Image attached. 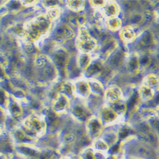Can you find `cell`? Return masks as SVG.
Returning <instances> with one entry per match:
<instances>
[{
  "instance_id": "obj_38",
  "label": "cell",
  "mask_w": 159,
  "mask_h": 159,
  "mask_svg": "<svg viewBox=\"0 0 159 159\" xmlns=\"http://www.w3.org/2000/svg\"><path fill=\"white\" fill-rule=\"evenodd\" d=\"M2 132V125H1V124H0V134H1Z\"/></svg>"
},
{
  "instance_id": "obj_21",
  "label": "cell",
  "mask_w": 159,
  "mask_h": 159,
  "mask_svg": "<svg viewBox=\"0 0 159 159\" xmlns=\"http://www.w3.org/2000/svg\"><path fill=\"white\" fill-rule=\"evenodd\" d=\"M119 37L123 42L125 43H130L136 40L137 34L132 26L127 25L122 27V28L119 31Z\"/></svg>"
},
{
  "instance_id": "obj_2",
  "label": "cell",
  "mask_w": 159,
  "mask_h": 159,
  "mask_svg": "<svg viewBox=\"0 0 159 159\" xmlns=\"http://www.w3.org/2000/svg\"><path fill=\"white\" fill-rule=\"evenodd\" d=\"M33 66L34 76L38 86H48L56 83L59 78V73L49 56L36 54Z\"/></svg>"
},
{
  "instance_id": "obj_30",
  "label": "cell",
  "mask_w": 159,
  "mask_h": 159,
  "mask_svg": "<svg viewBox=\"0 0 159 159\" xmlns=\"http://www.w3.org/2000/svg\"><path fill=\"white\" fill-rule=\"evenodd\" d=\"M10 94L4 88L0 86V108L7 111L10 101Z\"/></svg>"
},
{
  "instance_id": "obj_28",
  "label": "cell",
  "mask_w": 159,
  "mask_h": 159,
  "mask_svg": "<svg viewBox=\"0 0 159 159\" xmlns=\"http://www.w3.org/2000/svg\"><path fill=\"white\" fill-rule=\"evenodd\" d=\"M62 10L59 6L45 8V15L52 22L59 19Z\"/></svg>"
},
{
  "instance_id": "obj_13",
  "label": "cell",
  "mask_w": 159,
  "mask_h": 159,
  "mask_svg": "<svg viewBox=\"0 0 159 159\" xmlns=\"http://www.w3.org/2000/svg\"><path fill=\"white\" fill-rule=\"evenodd\" d=\"M15 149L18 154L28 159H38L41 150L32 144H16Z\"/></svg>"
},
{
  "instance_id": "obj_36",
  "label": "cell",
  "mask_w": 159,
  "mask_h": 159,
  "mask_svg": "<svg viewBox=\"0 0 159 159\" xmlns=\"http://www.w3.org/2000/svg\"><path fill=\"white\" fill-rule=\"evenodd\" d=\"M8 78V76L6 72V68L0 64V82L5 81Z\"/></svg>"
},
{
  "instance_id": "obj_22",
  "label": "cell",
  "mask_w": 159,
  "mask_h": 159,
  "mask_svg": "<svg viewBox=\"0 0 159 159\" xmlns=\"http://www.w3.org/2000/svg\"><path fill=\"white\" fill-rule=\"evenodd\" d=\"M93 58L94 57L92 56V54L78 52L76 59L78 68L84 73L88 68L91 62L93 60Z\"/></svg>"
},
{
  "instance_id": "obj_10",
  "label": "cell",
  "mask_w": 159,
  "mask_h": 159,
  "mask_svg": "<svg viewBox=\"0 0 159 159\" xmlns=\"http://www.w3.org/2000/svg\"><path fill=\"white\" fill-rule=\"evenodd\" d=\"M118 43L114 38H108L105 40L98 49V57L103 61H107L118 49Z\"/></svg>"
},
{
  "instance_id": "obj_39",
  "label": "cell",
  "mask_w": 159,
  "mask_h": 159,
  "mask_svg": "<svg viewBox=\"0 0 159 159\" xmlns=\"http://www.w3.org/2000/svg\"><path fill=\"white\" fill-rule=\"evenodd\" d=\"M62 159H70L68 158H62Z\"/></svg>"
},
{
  "instance_id": "obj_20",
  "label": "cell",
  "mask_w": 159,
  "mask_h": 159,
  "mask_svg": "<svg viewBox=\"0 0 159 159\" xmlns=\"http://www.w3.org/2000/svg\"><path fill=\"white\" fill-rule=\"evenodd\" d=\"M101 10L106 19L118 17L121 11L120 5L115 1H107Z\"/></svg>"
},
{
  "instance_id": "obj_32",
  "label": "cell",
  "mask_w": 159,
  "mask_h": 159,
  "mask_svg": "<svg viewBox=\"0 0 159 159\" xmlns=\"http://www.w3.org/2000/svg\"><path fill=\"white\" fill-rule=\"evenodd\" d=\"M148 34H146V35H144V36L141 38V39H140V43H141V47H143V48H147V47H148L150 45H150L151 43H152V41L153 40V38H152V37H151V36H148Z\"/></svg>"
},
{
  "instance_id": "obj_7",
  "label": "cell",
  "mask_w": 159,
  "mask_h": 159,
  "mask_svg": "<svg viewBox=\"0 0 159 159\" xmlns=\"http://www.w3.org/2000/svg\"><path fill=\"white\" fill-rule=\"evenodd\" d=\"M71 101L65 95L58 92L52 101L51 110L57 116L66 114L70 110Z\"/></svg>"
},
{
  "instance_id": "obj_19",
  "label": "cell",
  "mask_w": 159,
  "mask_h": 159,
  "mask_svg": "<svg viewBox=\"0 0 159 159\" xmlns=\"http://www.w3.org/2000/svg\"><path fill=\"white\" fill-rule=\"evenodd\" d=\"M90 94L96 98L104 99L105 89L103 84L98 79H87Z\"/></svg>"
},
{
  "instance_id": "obj_17",
  "label": "cell",
  "mask_w": 159,
  "mask_h": 159,
  "mask_svg": "<svg viewBox=\"0 0 159 159\" xmlns=\"http://www.w3.org/2000/svg\"><path fill=\"white\" fill-rule=\"evenodd\" d=\"M12 138L14 139L16 144H32L36 140L30 137L22 127H17L12 130L11 132Z\"/></svg>"
},
{
  "instance_id": "obj_5",
  "label": "cell",
  "mask_w": 159,
  "mask_h": 159,
  "mask_svg": "<svg viewBox=\"0 0 159 159\" xmlns=\"http://www.w3.org/2000/svg\"><path fill=\"white\" fill-rule=\"evenodd\" d=\"M54 63L60 77H66L70 61V54L65 48L57 46L50 52L49 56Z\"/></svg>"
},
{
  "instance_id": "obj_14",
  "label": "cell",
  "mask_w": 159,
  "mask_h": 159,
  "mask_svg": "<svg viewBox=\"0 0 159 159\" xmlns=\"http://www.w3.org/2000/svg\"><path fill=\"white\" fill-rule=\"evenodd\" d=\"M124 99V92L118 85H113L105 89L104 100L107 104H111Z\"/></svg>"
},
{
  "instance_id": "obj_16",
  "label": "cell",
  "mask_w": 159,
  "mask_h": 159,
  "mask_svg": "<svg viewBox=\"0 0 159 159\" xmlns=\"http://www.w3.org/2000/svg\"><path fill=\"white\" fill-rule=\"evenodd\" d=\"M125 67L127 71L132 75L138 73L141 68L140 56L137 52H132L125 58Z\"/></svg>"
},
{
  "instance_id": "obj_12",
  "label": "cell",
  "mask_w": 159,
  "mask_h": 159,
  "mask_svg": "<svg viewBox=\"0 0 159 159\" xmlns=\"http://www.w3.org/2000/svg\"><path fill=\"white\" fill-rule=\"evenodd\" d=\"M104 125L98 116L92 115L86 122V129L88 135L92 139H96L101 134Z\"/></svg>"
},
{
  "instance_id": "obj_18",
  "label": "cell",
  "mask_w": 159,
  "mask_h": 159,
  "mask_svg": "<svg viewBox=\"0 0 159 159\" xmlns=\"http://www.w3.org/2000/svg\"><path fill=\"white\" fill-rule=\"evenodd\" d=\"M6 112H7L9 116L13 119L18 120V119L22 117L23 115V108L21 105V102L16 100L10 95V101Z\"/></svg>"
},
{
  "instance_id": "obj_6",
  "label": "cell",
  "mask_w": 159,
  "mask_h": 159,
  "mask_svg": "<svg viewBox=\"0 0 159 159\" xmlns=\"http://www.w3.org/2000/svg\"><path fill=\"white\" fill-rule=\"evenodd\" d=\"M70 111L72 116L80 122H86L92 116L86 101L77 98L71 101Z\"/></svg>"
},
{
  "instance_id": "obj_37",
  "label": "cell",
  "mask_w": 159,
  "mask_h": 159,
  "mask_svg": "<svg viewBox=\"0 0 159 159\" xmlns=\"http://www.w3.org/2000/svg\"><path fill=\"white\" fill-rule=\"evenodd\" d=\"M0 159H7V157L3 153H0Z\"/></svg>"
},
{
  "instance_id": "obj_31",
  "label": "cell",
  "mask_w": 159,
  "mask_h": 159,
  "mask_svg": "<svg viewBox=\"0 0 159 159\" xmlns=\"http://www.w3.org/2000/svg\"><path fill=\"white\" fill-rule=\"evenodd\" d=\"M92 13V19L97 24H99L105 21V17L101 9H93Z\"/></svg>"
},
{
  "instance_id": "obj_3",
  "label": "cell",
  "mask_w": 159,
  "mask_h": 159,
  "mask_svg": "<svg viewBox=\"0 0 159 159\" xmlns=\"http://www.w3.org/2000/svg\"><path fill=\"white\" fill-rule=\"evenodd\" d=\"M22 128L30 137L37 140L46 132L47 125L45 118L42 115L33 113L24 119Z\"/></svg>"
},
{
  "instance_id": "obj_29",
  "label": "cell",
  "mask_w": 159,
  "mask_h": 159,
  "mask_svg": "<svg viewBox=\"0 0 159 159\" xmlns=\"http://www.w3.org/2000/svg\"><path fill=\"white\" fill-rule=\"evenodd\" d=\"M111 108L119 116H123L127 110V102L124 99L117 102L108 104Z\"/></svg>"
},
{
  "instance_id": "obj_35",
  "label": "cell",
  "mask_w": 159,
  "mask_h": 159,
  "mask_svg": "<svg viewBox=\"0 0 159 159\" xmlns=\"http://www.w3.org/2000/svg\"><path fill=\"white\" fill-rule=\"evenodd\" d=\"M38 1H32V0H25V1H20V3L22 6L26 7V8H30L35 6L38 3Z\"/></svg>"
},
{
  "instance_id": "obj_26",
  "label": "cell",
  "mask_w": 159,
  "mask_h": 159,
  "mask_svg": "<svg viewBox=\"0 0 159 159\" xmlns=\"http://www.w3.org/2000/svg\"><path fill=\"white\" fill-rule=\"evenodd\" d=\"M104 23L107 29L112 32L119 31L122 28V20L118 17L106 19Z\"/></svg>"
},
{
  "instance_id": "obj_9",
  "label": "cell",
  "mask_w": 159,
  "mask_h": 159,
  "mask_svg": "<svg viewBox=\"0 0 159 159\" xmlns=\"http://www.w3.org/2000/svg\"><path fill=\"white\" fill-rule=\"evenodd\" d=\"M73 82L75 98L87 101L91 96L87 79L84 77L80 78Z\"/></svg>"
},
{
  "instance_id": "obj_23",
  "label": "cell",
  "mask_w": 159,
  "mask_h": 159,
  "mask_svg": "<svg viewBox=\"0 0 159 159\" xmlns=\"http://www.w3.org/2000/svg\"><path fill=\"white\" fill-rule=\"evenodd\" d=\"M57 90L60 93L68 97L71 101L75 98L73 81L64 80L60 84Z\"/></svg>"
},
{
  "instance_id": "obj_4",
  "label": "cell",
  "mask_w": 159,
  "mask_h": 159,
  "mask_svg": "<svg viewBox=\"0 0 159 159\" xmlns=\"http://www.w3.org/2000/svg\"><path fill=\"white\" fill-rule=\"evenodd\" d=\"M75 45L79 53L92 54L99 48L97 39L92 36L85 25L78 28Z\"/></svg>"
},
{
  "instance_id": "obj_24",
  "label": "cell",
  "mask_w": 159,
  "mask_h": 159,
  "mask_svg": "<svg viewBox=\"0 0 159 159\" xmlns=\"http://www.w3.org/2000/svg\"><path fill=\"white\" fill-rule=\"evenodd\" d=\"M138 96L140 100L147 102L152 100L155 97V92L149 87L142 84L138 89Z\"/></svg>"
},
{
  "instance_id": "obj_15",
  "label": "cell",
  "mask_w": 159,
  "mask_h": 159,
  "mask_svg": "<svg viewBox=\"0 0 159 159\" xmlns=\"http://www.w3.org/2000/svg\"><path fill=\"white\" fill-rule=\"evenodd\" d=\"M98 117L103 125L105 126L115 123L118 120L120 116L111 108L110 106L105 104L101 108Z\"/></svg>"
},
{
  "instance_id": "obj_34",
  "label": "cell",
  "mask_w": 159,
  "mask_h": 159,
  "mask_svg": "<svg viewBox=\"0 0 159 159\" xmlns=\"http://www.w3.org/2000/svg\"><path fill=\"white\" fill-rule=\"evenodd\" d=\"M54 152H52V150H47L43 152H41L40 155L38 159H52L54 157Z\"/></svg>"
},
{
  "instance_id": "obj_11",
  "label": "cell",
  "mask_w": 159,
  "mask_h": 159,
  "mask_svg": "<svg viewBox=\"0 0 159 159\" xmlns=\"http://www.w3.org/2000/svg\"><path fill=\"white\" fill-rule=\"evenodd\" d=\"M104 61L99 58L98 56L93 58L88 68L83 73L84 77L86 79L95 78L101 75L104 70Z\"/></svg>"
},
{
  "instance_id": "obj_33",
  "label": "cell",
  "mask_w": 159,
  "mask_h": 159,
  "mask_svg": "<svg viewBox=\"0 0 159 159\" xmlns=\"http://www.w3.org/2000/svg\"><path fill=\"white\" fill-rule=\"evenodd\" d=\"M90 5L93 9H102L105 5L107 1L106 0H101V1H89Z\"/></svg>"
},
{
  "instance_id": "obj_27",
  "label": "cell",
  "mask_w": 159,
  "mask_h": 159,
  "mask_svg": "<svg viewBox=\"0 0 159 159\" xmlns=\"http://www.w3.org/2000/svg\"><path fill=\"white\" fill-rule=\"evenodd\" d=\"M65 5L68 10L74 12H80L85 8V1H66Z\"/></svg>"
},
{
  "instance_id": "obj_25",
  "label": "cell",
  "mask_w": 159,
  "mask_h": 159,
  "mask_svg": "<svg viewBox=\"0 0 159 159\" xmlns=\"http://www.w3.org/2000/svg\"><path fill=\"white\" fill-rule=\"evenodd\" d=\"M142 84L151 88L155 92L159 91V76L155 74L151 73L146 76Z\"/></svg>"
},
{
  "instance_id": "obj_8",
  "label": "cell",
  "mask_w": 159,
  "mask_h": 159,
  "mask_svg": "<svg viewBox=\"0 0 159 159\" xmlns=\"http://www.w3.org/2000/svg\"><path fill=\"white\" fill-rule=\"evenodd\" d=\"M75 37V33L69 25L61 24L53 33V41L59 45Z\"/></svg>"
},
{
  "instance_id": "obj_1",
  "label": "cell",
  "mask_w": 159,
  "mask_h": 159,
  "mask_svg": "<svg viewBox=\"0 0 159 159\" xmlns=\"http://www.w3.org/2000/svg\"><path fill=\"white\" fill-rule=\"evenodd\" d=\"M52 22L45 14L38 15L24 23L23 40L30 44L43 41L50 34Z\"/></svg>"
}]
</instances>
